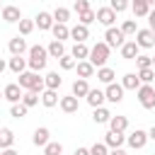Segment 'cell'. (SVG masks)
Wrapping results in <instances>:
<instances>
[{
    "label": "cell",
    "mask_w": 155,
    "mask_h": 155,
    "mask_svg": "<svg viewBox=\"0 0 155 155\" xmlns=\"http://www.w3.org/2000/svg\"><path fill=\"white\" fill-rule=\"evenodd\" d=\"M29 70H34V73H41L44 68H46V63H48V48L46 46H41V44H34V46H29Z\"/></svg>",
    "instance_id": "cell-1"
},
{
    "label": "cell",
    "mask_w": 155,
    "mask_h": 155,
    "mask_svg": "<svg viewBox=\"0 0 155 155\" xmlns=\"http://www.w3.org/2000/svg\"><path fill=\"white\" fill-rule=\"evenodd\" d=\"M17 78H19L17 82H19V87H22V90H31V92H36V94H41V92L46 90V85H44V78H41L39 73L29 70V68H27L24 73H19Z\"/></svg>",
    "instance_id": "cell-2"
},
{
    "label": "cell",
    "mask_w": 155,
    "mask_h": 155,
    "mask_svg": "<svg viewBox=\"0 0 155 155\" xmlns=\"http://www.w3.org/2000/svg\"><path fill=\"white\" fill-rule=\"evenodd\" d=\"M109 53H111V46H109L107 41H97V44L90 48V58H87V61H90L94 68H102V65H107Z\"/></svg>",
    "instance_id": "cell-3"
},
{
    "label": "cell",
    "mask_w": 155,
    "mask_h": 155,
    "mask_svg": "<svg viewBox=\"0 0 155 155\" xmlns=\"http://www.w3.org/2000/svg\"><path fill=\"white\" fill-rule=\"evenodd\" d=\"M136 94H138V104L143 109H155V87L153 85H140L136 90Z\"/></svg>",
    "instance_id": "cell-4"
},
{
    "label": "cell",
    "mask_w": 155,
    "mask_h": 155,
    "mask_svg": "<svg viewBox=\"0 0 155 155\" xmlns=\"http://www.w3.org/2000/svg\"><path fill=\"white\" fill-rule=\"evenodd\" d=\"M148 131H143V128H136V131H131L128 136H126V143H128V148L131 150H143L145 145H148Z\"/></svg>",
    "instance_id": "cell-5"
},
{
    "label": "cell",
    "mask_w": 155,
    "mask_h": 155,
    "mask_svg": "<svg viewBox=\"0 0 155 155\" xmlns=\"http://www.w3.org/2000/svg\"><path fill=\"white\" fill-rule=\"evenodd\" d=\"M104 41H107L111 48H121L124 41H126V34L121 31V27H107V31H104Z\"/></svg>",
    "instance_id": "cell-6"
},
{
    "label": "cell",
    "mask_w": 155,
    "mask_h": 155,
    "mask_svg": "<svg viewBox=\"0 0 155 155\" xmlns=\"http://www.w3.org/2000/svg\"><path fill=\"white\" fill-rule=\"evenodd\" d=\"M124 85L121 82H109L107 87H104V94H107V102H111V104H121L124 102Z\"/></svg>",
    "instance_id": "cell-7"
},
{
    "label": "cell",
    "mask_w": 155,
    "mask_h": 155,
    "mask_svg": "<svg viewBox=\"0 0 155 155\" xmlns=\"http://www.w3.org/2000/svg\"><path fill=\"white\" fill-rule=\"evenodd\" d=\"M7 51H10V56H24V53L29 51V46H27V39H24L22 34L12 36V39L7 41Z\"/></svg>",
    "instance_id": "cell-8"
},
{
    "label": "cell",
    "mask_w": 155,
    "mask_h": 155,
    "mask_svg": "<svg viewBox=\"0 0 155 155\" xmlns=\"http://www.w3.org/2000/svg\"><path fill=\"white\" fill-rule=\"evenodd\" d=\"M97 22H99L102 27H114V24H116V12H114L109 5L97 7Z\"/></svg>",
    "instance_id": "cell-9"
},
{
    "label": "cell",
    "mask_w": 155,
    "mask_h": 155,
    "mask_svg": "<svg viewBox=\"0 0 155 155\" xmlns=\"http://www.w3.org/2000/svg\"><path fill=\"white\" fill-rule=\"evenodd\" d=\"M119 51H121V58H124V61H136V56L140 53V46H138L136 39H126Z\"/></svg>",
    "instance_id": "cell-10"
},
{
    "label": "cell",
    "mask_w": 155,
    "mask_h": 155,
    "mask_svg": "<svg viewBox=\"0 0 155 155\" xmlns=\"http://www.w3.org/2000/svg\"><path fill=\"white\" fill-rule=\"evenodd\" d=\"M136 41H138L140 48H155V34H153V29H150V27L138 29V31H136Z\"/></svg>",
    "instance_id": "cell-11"
},
{
    "label": "cell",
    "mask_w": 155,
    "mask_h": 155,
    "mask_svg": "<svg viewBox=\"0 0 155 155\" xmlns=\"http://www.w3.org/2000/svg\"><path fill=\"white\" fill-rule=\"evenodd\" d=\"M34 24H36L41 31H51V27L56 24V19H53V12H46V10L36 12V17H34Z\"/></svg>",
    "instance_id": "cell-12"
},
{
    "label": "cell",
    "mask_w": 155,
    "mask_h": 155,
    "mask_svg": "<svg viewBox=\"0 0 155 155\" xmlns=\"http://www.w3.org/2000/svg\"><path fill=\"white\" fill-rule=\"evenodd\" d=\"M2 94H5V99H7L10 104H15V102H22L24 90L19 87V82H10V85H5V87H2Z\"/></svg>",
    "instance_id": "cell-13"
},
{
    "label": "cell",
    "mask_w": 155,
    "mask_h": 155,
    "mask_svg": "<svg viewBox=\"0 0 155 155\" xmlns=\"http://www.w3.org/2000/svg\"><path fill=\"white\" fill-rule=\"evenodd\" d=\"M85 102H87L92 109H94V107H104V102H107V94H104V90H99V87H90V92H87Z\"/></svg>",
    "instance_id": "cell-14"
},
{
    "label": "cell",
    "mask_w": 155,
    "mask_h": 155,
    "mask_svg": "<svg viewBox=\"0 0 155 155\" xmlns=\"http://www.w3.org/2000/svg\"><path fill=\"white\" fill-rule=\"evenodd\" d=\"M0 17H2L7 24H17V22L22 19V10H19L17 5H5L2 12H0Z\"/></svg>",
    "instance_id": "cell-15"
},
{
    "label": "cell",
    "mask_w": 155,
    "mask_h": 155,
    "mask_svg": "<svg viewBox=\"0 0 155 155\" xmlns=\"http://www.w3.org/2000/svg\"><path fill=\"white\" fill-rule=\"evenodd\" d=\"M58 107H61V111H65V114H75V111L80 109V99H78L75 94H65V97H61Z\"/></svg>",
    "instance_id": "cell-16"
},
{
    "label": "cell",
    "mask_w": 155,
    "mask_h": 155,
    "mask_svg": "<svg viewBox=\"0 0 155 155\" xmlns=\"http://www.w3.org/2000/svg\"><path fill=\"white\" fill-rule=\"evenodd\" d=\"M51 140V131L46 128V126H39V128H34V136H31V143L36 145V148H44L46 143Z\"/></svg>",
    "instance_id": "cell-17"
},
{
    "label": "cell",
    "mask_w": 155,
    "mask_h": 155,
    "mask_svg": "<svg viewBox=\"0 0 155 155\" xmlns=\"http://www.w3.org/2000/svg\"><path fill=\"white\" fill-rule=\"evenodd\" d=\"M7 68H10L15 75H19V73H24V70L29 68V61H27L24 56H12V58L7 61Z\"/></svg>",
    "instance_id": "cell-18"
},
{
    "label": "cell",
    "mask_w": 155,
    "mask_h": 155,
    "mask_svg": "<svg viewBox=\"0 0 155 155\" xmlns=\"http://www.w3.org/2000/svg\"><path fill=\"white\" fill-rule=\"evenodd\" d=\"M58 102H61V97H58V90H44L41 92V104L46 107V109H53V107H58Z\"/></svg>",
    "instance_id": "cell-19"
},
{
    "label": "cell",
    "mask_w": 155,
    "mask_h": 155,
    "mask_svg": "<svg viewBox=\"0 0 155 155\" xmlns=\"http://www.w3.org/2000/svg\"><path fill=\"white\" fill-rule=\"evenodd\" d=\"M104 143L109 145V150H111V148H121V145L126 143V136H124V133H116V131L109 128V131L104 133Z\"/></svg>",
    "instance_id": "cell-20"
},
{
    "label": "cell",
    "mask_w": 155,
    "mask_h": 155,
    "mask_svg": "<svg viewBox=\"0 0 155 155\" xmlns=\"http://www.w3.org/2000/svg\"><path fill=\"white\" fill-rule=\"evenodd\" d=\"M70 39H73V41H87V39H90V27L78 22L75 27H70Z\"/></svg>",
    "instance_id": "cell-21"
},
{
    "label": "cell",
    "mask_w": 155,
    "mask_h": 155,
    "mask_svg": "<svg viewBox=\"0 0 155 155\" xmlns=\"http://www.w3.org/2000/svg\"><path fill=\"white\" fill-rule=\"evenodd\" d=\"M70 53H73L75 61H87V58H90V46H87L85 41H75L73 48H70Z\"/></svg>",
    "instance_id": "cell-22"
},
{
    "label": "cell",
    "mask_w": 155,
    "mask_h": 155,
    "mask_svg": "<svg viewBox=\"0 0 155 155\" xmlns=\"http://www.w3.org/2000/svg\"><path fill=\"white\" fill-rule=\"evenodd\" d=\"M97 80L102 82V85H109V82H116L114 78H116V70L114 68H109V65H102V68H97Z\"/></svg>",
    "instance_id": "cell-23"
},
{
    "label": "cell",
    "mask_w": 155,
    "mask_h": 155,
    "mask_svg": "<svg viewBox=\"0 0 155 155\" xmlns=\"http://www.w3.org/2000/svg\"><path fill=\"white\" fill-rule=\"evenodd\" d=\"M75 70H78V78H94V73H97V68L90 63V61H78V65H75Z\"/></svg>",
    "instance_id": "cell-24"
},
{
    "label": "cell",
    "mask_w": 155,
    "mask_h": 155,
    "mask_svg": "<svg viewBox=\"0 0 155 155\" xmlns=\"http://www.w3.org/2000/svg\"><path fill=\"white\" fill-rule=\"evenodd\" d=\"M87 92H90V82H87L85 78H78V80L73 82V87H70V94H75L78 99H80V97H87Z\"/></svg>",
    "instance_id": "cell-25"
},
{
    "label": "cell",
    "mask_w": 155,
    "mask_h": 155,
    "mask_svg": "<svg viewBox=\"0 0 155 155\" xmlns=\"http://www.w3.org/2000/svg\"><path fill=\"white\" fill-rule=\"evenodd\" d=\"M51 34H53V39L65 41V39H70V27H68V24H63V22H56V24L51 27Z\"/></svg>",
    "instance_id": "cell-26"
},
{
    "label": "cell",
    "mask_w": 155,
    "mask_h": 155,
    "mask_svg": "<svg viewBox=\"0 0 155 155\" xmlns=\"http://www.w3.org/2000/svg\"><path fill=\"white\" fill-rule=\"evenodd\" d=\"M44 85H46L48 90H58V87L63 85V78L58 75V70H48V73L44 75Z\"/></svg>",
    "instance_id": "cell-27"
},
{
    "label": "cell",
    "mask_w": 155,
    "mask_h": 155,
    "mask_svg": "<svg viewBox=\"0 0 155 155\" xmlns=\"http://www.w3.org/2000/svg\"><path fill=\"white\" fill-rule=\"evenodd\" d=\"M121 85H124V90H138L143 82H140V78H138V73H126L124 78H121Z\"/></svg>",
    "instance_id": "cell-28"
},
{
    "label": "cell",
    "mask_w": 155,
    "mask_h": 155,
    "mask_svg": "<svg viewBox=\"0 0 155 155\" xmlns=\"http://www.w3.org/2000/svg\"><path fill=\"white\" fill-rule=\"evenodd\" d=\"M111 116H114V114H111L107 107H94V109H92V121H94V124H109Z\"/></svg>",
    "instance_id": "cell-29"
},
{
    "label": "cell",
    "mask_w": 155,
    "mask_h": 155,
    "mask_svg": "<svg viewBox=\"0 0 155 155\" xmlns=\"http://www.w3.org/2000/svg\"><path fill=\"white\" fill-rule=\"evenodd\" d=\"M109 128H111V131H116V133H126V131H128V119L116 114V116H111V119H109Z\"/></svg>",
    "instance_id": "cell-30"
},
{
    "label": "cell",
    "mask_w": 155,
    "mask_h": 155,
    "mask_svg": "<svg viewBox=\"0 0 155 155\" xmlns=\"http://www.w3.org/2000/svg\"><path fill=\"white\" fill-rule=\"evenodd\" d=\"M12 145H15V131L7 128V126H2V128H0V150L12 148Z\"/></svg>",
    "instance_id": "cell-31"
},
{
    "label": "cell",
    "mask_w": 155,
    "mask_h": 155,
    "mask_svg": "<svg viewBox=\"0 0 155 155\" xmlns=\"http://www.w3.org/2000/svg\"><path fill=\"white\" fill-rule=\"evenodd\" d=\"M46 48H48V58H56V61H58L61 56H65V46H63V41H58V39H53Z\"/></svg>",
    "instance_id": "cell-32"
},
{
    "label": "cell",
    "mask_w": 155,
    "mask_h": 155,
    "mask_svg": "<svg viewBox=\"0 0 155 155\" xmlns=\"http://www.w3.org/2000/svg\"><path fill=\"white\" fill-rule=\"evenodd\" d=\"M131 10H133V17H148L153 7H150V2L140 0V2H131Z\"/></svg>",
    "instance_id": "cell-33"
},
{
    "label": "cell",
    "mask_w": 155,
    "mask_h": 155,
    "mask_svg": "<svg viewBox=\"0 0 155 155\" xmlns=\"http://www.w3.org/2000/svg\"><path fill=\"white\" fill-rule=\"evenodd\" d=\"M27 114H29V107H27V104H22V102L10 104V116H12V119H24Z\"/></svg>",
    "instance_id": "cell-34"
},
{
    "label": "cell",
    "mask_w": 155,
    "mask_h": 155,
    "mask_svg": "<svg viewBox=\"0 0 155 155\" xmlns=\"http://www.w3.org/2000/svg\"><path fill=\"white\" fill-rule=\"evenodd\" d=\"M41 102V94H36V92H31V90H24V94H22V104H27L29 109L31 107H36Z\"/></svg>",
    "instance_id": "cell-35"
},
{
    "label": "cell",
    "mask_w": 155,
    "mask_h": 155,
    "mask_svg": "<svg viewBox=\"0 0 155 155\" xmlns=\"http://www.w3.org/2000/svg\"><path fill=\"white\" fill-rule=\"evenodd\" d=\"M58 65H61V70H75L78 61L73 58V53H65V56H61V58H58Z\"/></svg>",
    "instance_id": "cell-36"
},
{
    "label": "cell",
    "mask_w": 155,
    "mask_h": 155,
    "mask_svg": "<svg viewBox=\"0 0 155 155\" xmlns=\"http://www.w3.org/2000/svg\"><path fill=\"white\" fill-rule=\"evenodd\" d=\"M44 155H63V143L48 140V143L44 145Z\"/></svg>",
    "instance_id": "cell-37"
},
{
    "label": "cell",
    "mask_w": 155,
    "mask_h": 155,
    "mask_svg": "<svg viewBox=\"0 0 155 155\" xmlns=\"http://www.w3.org/2000/svg\"><path fill=\"white\" fill-rule=\"evenodd\" d=\"M138 78H140L143 85H153V80H155V68H140V70H138Z\"/></svg>",
    "instance_id": "cell-38"
},
{
    "label": "cell",
    "mask_w": 155,
    "mask_h": 155,
    "mask_svg": "<svg viewBox=\"0 0 155 155\" xmlns=\"http://www.w3.org/2000/svg\"><path fill=\"white\" fill-rule=\"evenodd\" d=\"M53 19L68 24V22H70V10H68V7H56V10H53Z\"/></svg>",
    "instance_id": "cell-39"
},
{
    "label": "cell",
    "mask_w": 155,
    "mask_h": 155,
    "mask_svg": "<svg viewBox=\"0 0 155 155\" xmlns=\"http://www.w3.org/2000/svg\"><path fill=\"white\" fill-rule=\"evenodd\" d=\"M78 22L90 27L92 22H97V10H87V12H80V15H78Z\"/></svg>",
    "instance_id": "cell-40"
},
{
    "label": "cell",
    "mask_w": 155,
    "mask_h": 155,
    "mask_svg": "<svg viewBox=\"0 0 155 155\" xmlns=\"http://www.w3.org/2000/svg\"><path fill=\"white\" fill-rule=\"evenodd\" d=\"M17 24H19V34H22V36H29V34L34 31V27H36V24H34V19H24V17H22Z\"/></svg>",
    "instance_id": "cell-41"
},
{
    "label": "cell",
    "mask_w": 155,
    "mask_h": 155,
    "mask_svg": "<svg viewBox=\"0 0 155 155\" xmlns=\"http://www.w3.org/2000/svg\"><path fill=\"white\" fill-rule=\"evenodd\" d=\"M121 31H124L126 36H136V31H138L136 19H124V22H121Z\"/></svg>",
    "instance_id": "cell-42"
},
{
    "label": "cell",
    "mask_w": 155,
    "mask_h": 155,
    "mask_svg": "<svg viewBox=\"0 0 155 155\" xmlns=\"http://www.w3.org/2000/svg\"><path fill=\"white\" fill-rule=\"evenodd\" d=\"M109 7H111L116 15H121V12H126V10L131 7V0H109Z\"/></svg>",
    "instance_id": "cell-43"
},
{
    "label": "cell",
    "mask_w": 155,
    "mask_h": 155,
    "mask_svg": "<svg viewBox=\"0 0 155 155\" xmlns=\"http://www.w3.org/2000/svg\"><path fill=\"white\" fill-rule=\"evenodd\" d=\"M136 68H153V56H145V53H138L136 56Z\"/></svg>",
    "instance_id": "cell-44"
},
{
    "label": "cell",
    "mask_w": 155,
    "mask_h": 155,
    "mask_svg": "<svg viewBox=\"0 0 155 155\" xmlns=\"http://www.w3.org/2000/svg\"><path fill=\"white\" fill-rule=\"evenodd\" d=\"M90 153L92 155H109V145L102 140V143H94V145H90Z\"/></svg>",
    "instance_id": "cell-45"
},
{
    "label": "cell",
    "mask_w": 155,
    "mask_h": 155,
    "mask_svg": "<svg viewBox=\"0 0 155 155\" xmlns=\"http://www.w3.org/2000/svg\"><path fill=\"white\" fill-rule=\"evenodd\" d=\"M73 10L80 15V12H87V10H92V2L90 0H75L73 2Z\"/></svg>",
    "instance_id": "cell-46"
},
{
    "label": "cell",
    "mask_w": 155,
    "mask_h": 155,
    "mask_svg": "<svg viewBox=\"0 0 155 155\" xmlns=\"http://www.w3.org/2000/svg\"><path fill=\"white\" fill-rule=\"evenodd\" d=\"M145 19H148V27H150V29H153V34H155V7L150 10V15H148Z\"/></svg>",
    "instance_id": "cell-47"
},
{
    "label": "cell",
    "mask_w": 155,
    "mask_h": 155,
    "mask_svg": "<svg viewBox=\"0 0 155 155\" xmlns=\"http://www.w3.org/2000/svg\"><path fill=\"white\" fill-rule=\"evenodd\" d=\"M73 155H92V153H90V148H75Z\"/></svg>",
    "instance_id": "cell-48"
},
{
    "label": "cell",
    "mask_w": 155,
    "mask_h": 155,
    "mask_svg": "<svg viewBox=\"0 0 155 155\" xmlns=\"http://www.w3.org/2000/svg\"><path fill=\"white\" fill-rule=\"evenodd\" d=\"M109 155H128V153H126L124 148H111V150H109Z\"/></svg>",
    "instance_id": "cell-49"
},
{
    "label": "cell",
    "mask_w": 155,
    "mask_h": 155,
    "mask_svg": "<svg viewBox=\"0 0 155 155\" xmlns=\"http://www.w3.org/2000/svg\"><path fill=\"white\" fill-rule=\"evenodd\" d=\"M0 155H19L15 148H5V150H0Z\"/></svg>",
    "instance_id": "cell-50"
},
{
    "label": "cell",
    "mask_w": 155,
    "mask_h": 155,
    "mask_svg": "<svg viewBox=\"0 0 155 155\" xmlns=\"http://www.w3.org/2000/svg\"><path fill=\"white\" fill-rule=\"evenodd\" d=\"M148 138H150V140H153V143H155V124H153V126H150V128H148Z\"/></svg>",
    "instance_id": "cell-51"
},
{
    "label": "cell",
    "mask_w": 155,
    "mask_h": 155,
    "mask_svg": "<svg viewBox=\"0 0 155 155\" xmlns=\"http://www.w3.org/2000/svg\"><path fill=\"white\" fill-rule=\"evenodd\" d=\"M5 68H7V63H5V61H2V58H0V73H2V70H5Z\"/></svg>",
    "instance_id": "cell-52"
},
{
    "label": "cell",
    "mask_w": 155,
    "mask_h": 155,
    "mask_svg": "<svg viewBox=\"0 0 155 155\" xmlns=\"http://www.w3.org/2000/svg\"><path fill=\"white\" fill-rule=\"evenodd\" d=\"M148 2H150V7H155V0H148Z\"/></svg>",
    "instance_id": "cell-53"
},
{
    "label": "cell",
    "mask_w": 155,
    "mask_h": 155,
    "mask_svg": "<svg viewBox=\"0 0 155 155\" xmlns=\"http://www.w3.org/2000/svg\"><path fill=\"white\" fill-rule=\"evenodd\" d=\"M0 99H5V94H2V90H0Z\"/></svg>",
    "instance_id": "cell-54"
},
{
    "label": "cell",
    "mask_w": 155,
    "mask_h": 155,
    "mask_svg": "<svg viewBox=\"0 0 155 155\" xmlns=\"http://www.w3.org/2000/svg\"><path fill=\"white\" fill-rule=\"evenodd\" d=\"M2 7H5V5H2V0H0V12H2Z\"/></svg>",
    "instance_id": "cell-55"
},
{
    "label": "cell",
    "mask_w": 155,
    "mask_h": 155,
    "mask_svg": "<svg viewBox=\"0 0 155 155\" xmlns=\"http://www.w3.org/2000/svg\"><path fill=\"white\" fill-rule=\"evenodd\" d=\"M131 2H140V0H131ZM145 2H148V0H145Z\"/></svg>",
    "instance_id": "cell-56"
},
{
    "label": "cell",
    "mask_w": 155,
    "mask_h": 155,
    "mask_svg": "<svg viewBox=\"0 0 155 155\" xmlns=\"http://www.w3.org/2000/svg\"><path fill=\"white\" fill-rule=\"evenodd\" d=\"M153 68H155V56H153Z\"/></svg>",
    "instance_id": "cell-57"
}]
</instances>
